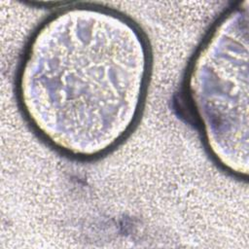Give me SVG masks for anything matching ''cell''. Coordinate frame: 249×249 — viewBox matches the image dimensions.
Returning a JSON list of instances; mask_svg holds the SVG:
<instances>
[{
    "label": "cell",
    "instance_id": "cell-1",
    "mask_svg": "<svg viewBox=\"0 0 249 249\" xmlns=\"http://www.w3.org/2000/svg\"><path fill=\"white\" fill-rule=\"evenodd\" d=\"M149 53L139 30L97 7L53 15L30 40L18 92L30 124L72 157H96L118 144L142 106Z\"/></svg>",
    "mask_w": 249,
    "mask_h": 249
},
{
    "label": "cell",
    "instance_id": "cell-2",
    "mask_svg": "<svg viewBox=\"0 0 249 249\" xmlns=\"http://www.w3.org/2000/svg\"><path fill=\"white\" fill-rule=\"evenodd\" d=\"M240 6L209 32L188 76L191 110L212 157L238 175L247 174V7Z\"/></svg>",
    "mask_w": 249,
    "mask_h": 249
}]
</instances>
